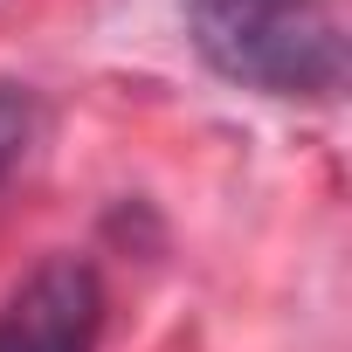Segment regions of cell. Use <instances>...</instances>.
Returning a JSON list of instances; mask_svg holds the SVG:
<instances>
[{"label": "cell", "mask_w": 352, "mask_h": 352, "mask_svg": "<svg viewBox=\"0 0 352 352\" xmlns=\"http://www.w3.org/2000/svg\"><path fill=\"white\" fill-rule=\"evenodd\" d=\"M187 42L256 97L331 104L345 90V21L331 0H187Z\"/></svg>", "instance_id": "cell-1"}, {"label": "cell", "mask_w": 352, "mask_h": 352, "mask_svg": "<svg viewBox=\"0 0 352 352\" xmlns=\"http://www.w3.org/2000/svg\"><path fill=\"white\" fill-rule=\"evenodd\" d=\"M104 318L97 270L83 256H49L0 311V352H90Z\"/></svg>", "instance_id": "cell-2"}, {"label": "cell", "mask_w": 352, "mask_h": 352, "mask_svg": "<svg viewBox=\"0 0 352 352\" xmlns=\"http://www.w3.org/2000/svg\"><path fill=\"white\" fill-rule=\"evenodd\" d=\"M28 131H35V97L21 83H0V180H8V166L28 152Z\"/></svg>", "instance_id": "cell-3"}]
</instances>
